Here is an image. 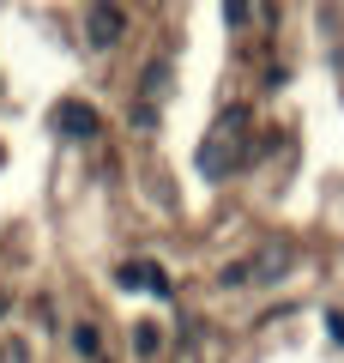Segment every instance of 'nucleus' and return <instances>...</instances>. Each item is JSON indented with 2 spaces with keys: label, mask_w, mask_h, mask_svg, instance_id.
<instances>
[{
  "label": "nucleus",
  "mask_w": 344,
  "mask_h": 363,
  "mask_svg": "<svg viewBox=\"0 0 344 363\" xmlns=\"http://www.w3.org/2000/svg\"><path fill=\"white\" fill-rule=\"evenodd\" d=\"M248 128H254V109H248V104H229L224 116L212 121V133H205V145H200V176H205V182L236 176V169L254 157V140H248Z\"/></svg>",
  "instance_id": "obj_1"
},
{
  "label": "nucleus",
  "mask_w": 344,
  "mask_h": 363,
  "mask_svg": "<svg viewBox=\"0 0 344 363\" xmlns=\"http://www.w3.org/2000/svg\"><path fill=\"white\" fill-rule=\"evenodd\" d=\"M290 260H296V248L278 242V248H266V255L242 260V267H229L224 285H278V272H290Z\"/></svg>",
  "instance_id": "obj_2"
},
{
  "label": "nucleus",
  "mask_w": 344,
  "mask_h": 363,
  "mask_svg": "<svg viewBox=\"0 0 344 363\" xmlns=\"http://www.w3.org/2000/svg\"><path fill=\"white\" fill-rule=\"evenodd\" d=\"M49 121H55V133H61V140H91V133L103 128V121H97V109H91V104H79V97H61Z\"/></svg>",
  "instance_id": "obj_3"
},
{
  "label": "nucleus",
  "mask_w": 344,
  "mask_h": 363,
  "mask_svg": "<svg viewBox=\"0 0 344 363\" xmlns=\"http://www.w3.org/2000/svg\"><path fill=\"white\" fill-rule=\"evenodd\" d=\"M115 279H121L127 291H151V297H169V291H176V285H169V272H164V267H151V260H127Z\"/></svg>",
  "instance_id": "obj_4"
},
{
  "label": "nucleus",
  "mask_w": 344,
  "mask_h": 363,
  "mask_svg": "<svg viewBox=\"0 0 344 363\" xmlns=\"http://www.w3.org/2000/svg\"><path fill=\"white\" fill-rule=\"evenodd\" d=\"M91 49H115V43H121V30H127V18L115 13L109 0H97V6H91Z\"/></svg>",
  "instance_id": "obj_5"
},
{
  "label": "nucleus",
  "mask_w": 344,
  "mask_h": 363,
  "mask_svg": "<svg viewBox=\"0 0 344 363\" xmlns=\"http://www.w3.org/2000/svg\"><path fill=\"white\" fill-rule=\"evenodd\" d=\"M73 351H79V357H97V351H103V333H97V327H73Z\"/></svg>",
  "instance_id": "obj_6"
},
{
  "label": "nucleus",
  "mask_w": 344,
  "mask_h": 363,
  "mask_svg": "<svg viewBox=\"0 0 344 363\" xmlns=\"http://www.w3.org/2000/svg\"><path fill=\"white\" fill-rule=\"evenodd\" d=\"M164 85H169V61H151L145 67V97H164Z\"/></svg>",
  "instance_id": "obj_7"
},
{
  "label": "nucleus",
  "mask_w": 344,
  "mask_h": 363,
  "mask_svg": "<svg viewBox=\"0 0 344 363\" xmlns=\"http://www.w3.org/2000/svg\"><path fill=\"white\" fill-rule=\"evenodd\" d=\"M157 345H164V333H157V327H139V333H133V351H139V357H151Z\"/></svg>",
  "instance_id": "obj_8"
},
{
  "label": "nucleus",
  "mask_w": 344,
  "mask_h": 363,
  "mask_svg": "<svg viewBox=\"0 0 344 363\" xmlns=\"http://www.w3.org/2000/svg\"><path fill=\"white\" fill-rule=\"evenodd\" d=\"M326 333H332V339L344 345V309H326Z\"/></svg>",
  "instance_id": "obj_9"
},
{
  "label": "nucleus",
  "mask_w": 344,
  "mask_h": 363,
  "mask_svg": "<svg viewBox=\"0 0 344 363\" xmlns=\"http://www.w3.org/2000/svg\"><path fill=\"white\" fill-rule=\"evenodd\" d=\"M224 18H229V25H242V18H248V0H224Z\"/></svg>",
  "instance_id": "obj_10"
},
{
  "label": "nucleus",
  "mask_w": 344,
  "mask_h": 363,
  "mask_svg": "<svg viewBox=\"0 0 344 363\" xmlns=\"http://www.w3.org/2000/svg\"><path fill=\"white\" fill-rule=\"evenodd\" d=\"M0 315H6V297H0Z\"/></svg>",
  "instance_id": "obj_11"
}]
</instances>
